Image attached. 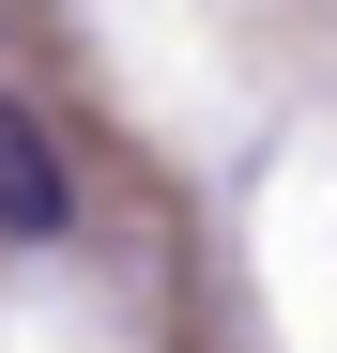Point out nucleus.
<instances>
[{"label":"nucleus","instance_id":"f257e3e1","mask_svg":"<svg viewBox=\"0 0 337 353\" xmlns=\"http://www.w3.org/2000/svg\"><path fill=\"white\" fill-rule=\"evenodd\" d=\"M62 215H77V169H62V139H46L31 108L0 92V230H16V246H46Z\"/></svg>","mask_w":337,"mask_h":353}]
</instances>
